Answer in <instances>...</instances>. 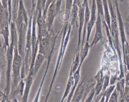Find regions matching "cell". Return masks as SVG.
Instances as JSON below:
<instances>
[{
	"instance_id": "cell-25",
	"label": "cell",
	"mask_w": 129,
	"mask_h": 102,
	"mask_svg": "<svg viewBox=\"0 0 129 102\" xmlns=\"http://www.w3.org/2000/svg\"><path fill=\"white\" fill-rule=\"evenodd\" d=\"M90 47V45L89 43V42L86 41V43L85 44H84L83 47L81 48L80 51V66L82 65L83 63L87 57L89 52V50Z\"/></svg>"
},
{
	"instance_id": "cell-17",
	"label": "cell",
	"mask_w": 129,
	"mask_h": 102,
	"mask_svg": "<svg viewBox=\"0 0 129 102\" xmlns=\"http://www.w3.org/2000/svg\"><path fill=\"white\" fill-rule=\"evenodd\" d=\"M94 79L96 80V85L95 86V97H98L102 92L103 85V80H104V75H103V70L102 69L99 70L94 77Z\"/></svg>"
},
{
	"instance_id": "cell-43",
	"label": "cell",
	"mask_w": 129,
	"mask_h": 102,
	"mask_svg": "<svg viewBox=\"0 0 129 102\" xmlns=\"http://www.w3.org/2000/svg\"><path fill=\"white\" fill-rule=\"evenodd\" d=\"M14 3L18 4V3H19V0H14Z\"/></svg>"
},
{
	"instance_id": "cell-16",
	"label": "cell",
	"mask_w": 129,
	"mask_h": 102,
	"mask_svg": "<svg viewBox=\"0 0 129 102\" xmlns=\"http://www.w3.org/2000/svg\"><path fill=\"white\" fill-rule=\"evenodd\" d=\"M85 5V21H84V25L83 27V37L82 39V43L81 47H83L84 45L85 42V38L86 36V29H87V25L89 21L90 14H91V10L89 7L88 4V0H84L83 2Z\"/></svg>"
},
{
	"instance_id": "cell-33",
	"label": "cell",
	"mask_w": 129,
	"mask_h": 102,
	"mask_svg": "<svg viewBox=\"0 0 129 102\" xmlns=\"http://www.w3.org/2000/svg\"><path fill=\"white\" fill-rule=\"evenodd\" d=\"M54 0H46V3H45V8L44 9L42 12V15L43 17L46 19V13H47V10L49 7V6L53 2Z\"/></svg>"
},
{
	"instance_id": "cell-3",
	"label": "cell",
	"mask_w": 129,
	"mask_h": 102,
	"mask_svg": "<svg viewBox=\"0 0 129 102\" xmlns=\"http://www.w3.org/2000/svg\"><path fill=\"white\" fill-rule=\"evenodd\" d=\"M59 31L56 34L54 31L49 32L47 35L42 38L38 41V53L42 54L47 59L52 47L55 45L56 40Z\"/></svg>"
},
{
	"instance_id": "cell-44",
	"label": "cell",
	"mask_w": 129,
	"mask_h": 102,
	"mask_svg": "<svg viewBox=\"0 0 129 102\" xmlns=\"http://www.w3.org/2000/svg\"><path fill=\"white\" fill-rule=\"evenodd\" d=\"M32 4H34V0H32Z\"/></svg>"
},
{
	"instance_id": "cell-28",
	"label": "cell",
	"mask_w": 129,
	"mask_h": 102,
	"mask_svg": "<svg viewBox=\"0 0 129 102\" xmlns=\"http://www.w3.org/2000/svg\"><path fill=\"white\" fill-rule=\"evenodd\" d=\"M7 50L3 47H0V69L3 70L7 66Z\"/></svg>"
},
{
	"instance_id": "cell-12",
	"label": "cell",
	"mask_w": 129,
	"mask_h": 102,
	"mask_svg": "<svg viewBox=\"0 0 129 102\" xmlns=\"http://www.w3.org/2000/svg\"><path fill=\"white\" fill-rule=\"evenodd\" d=\"M35 78L34 77L33 74V69H30L28 75L25 81V87L23 95L22 97L21 102H28L29 94L30 93V91L31 88V86L33 84V82Z\"/></svg>"
},
{
	"instance_id": "cell-4",
	"label": "cell",
	"mask_w": 129,
	"mask_h": 102,
	"mask_svg": "<svg viewBox=\"0 0 129 102\" xmlns=\"http://www.w3.org/2000/svg\"><path fill=\"white\" fill-rule=\"evenodd\" d=\"M14 46L10 42L9 46L7 50V66H6V84L4 89L5 95L9 98V95L11 91V77L12 71V64L14 58ZM10 99V98H9Z\"/></svg>"
},
{
	"instance_id": "cell-22",
	"label": "cell",
	"mask_w": 129,
	"mask_h": 102,
	"mask_svg": "<svg viewBox=\"0 0 129 102\" xmlns=\"http://www.w3.org/2000/svg\"><path fill=\"white\" fill-rule=\"evenodd\" d=\"M78 11H79V7L75 4L73 5L71 13H70V24L74 27L75 26H77L78 23Z\"/></svg>"
},
{
	"instance_id": "cell-15",
	"label": "cell",
	"mask_w": 129,
	"mask_h": 102,
	"mask_svg": "<svg viewBox=\"0 0 129 102\" xmlns=\"http://www.w3.org/2000/svg\"><path fill=\"white\" fill-rule=\"evenodd\" d=\"M9 25H10V22L8 9L4 8L0 1V31H2Z\"/></svg>"
},
{
	"instance_id": "cell-18",
	"label": "cell",
	"mask_w": 129,
	"mask_h": 102,
	"mask_svg": "<svg viewBox=\"0 0 129 102\" xmlns=\"http://www.w3.org/2000/svg\"><path fill=\"white\" fill-rule=\"evenodd\" d=\"M81 66L79 65L78 68L77 69V70L76 71V72L74 73V74H73V76H74V78L75 80V82H74V84L71 90V92L70 93V94H69L68 96V99L67 100V102H71L72 99L73 98V96L74 95V92L75 91V90L77 88V85H78L79 81H80V71H81Z\"/></svg>"
},
{
	"instance_id": "cell-7",
	"label": "cell",
	"mask_w": 129,
	"mask_h": 102,
	"mask_svg": "<svg viewBox=\"0 0 129 102\" xmlns=\"http://www.w3.org/2000/svg\"><path fill=\"white\" fill-rule=\"evenodd\" d=\"M28 15V14L25 8L23 0H19L17 17L15 21L17 29L19 28L21 24L23 22H24L26 25L28 26L29 19Z\"/></svg>"
},
{
	"instance_id": "cell-41",
	"label": "cell",
	"mask_w": 129,
	"mask_h": 102,
	"mask_svg": "<svg viewBox=\"0 0 129 102\" xmlns=\"http://www.w3.org/2000/svg\"><path fill=\"white\" fill-rule=\"evenodd\" d=\"M4 95H5L4 92H3L0 89V98H2Z\"/></svg>"
},
{
	"instance_id": "cell-36",
	"label": "cell",
	"mask_w": 129,
	"mask_h": 102,
	"mask_svg": "<svg viewBox=\"0 0 129 102\" xmlns=\"http://www.w3.org/2000/svg\"><path fill=\"white\" fill-rule=\"evenodd\" d=\"M125 27L126 33L127 35H128V36L129 37V23H127V22H126L125 23V27Z\"/></svg>"
},
{
	"instance_id": "cell-42",
	"label": "cell",
	"mask_w": 129,
	"mask_h": 102,
	"mask_svg": "<svg viewBox=\"0 0 129 102\" xmlns=\"http://www.w3.org/2000/svg\"><path fill=\"white\" fill-rule=\"evenodd\" d=\"M126 22H127V23H129V15L127 16V17L126 18Z\"/></svg>"
},
{
	"instance_id": "cell-32",
	"label": "cell",
	"mask_w": 129,
	"mask_h": 102,
	"mask_svg": "<svg viewBox=\"0 0 129 102\" xmlns=\"http://www.w3.org/2000/svg\"><path fill=\"white\" fill-rule=\"evenodd\" d=\"M110 75L108 74H106L104 75V80H103V85L102 92H104L107 88L109 86L110 84Z\"/></svg>"
},
{
	"instance_id": "cell-13",
	"label": "cell",
	"mask_w": 129,
	"mask_h": 102,
	"mask_svg": "<svg viewBox=\"0 0 129 102\" xmlns=\"http://www.w3.org/2000/svg\"><path fill=\"white\" fill-rule=\"evenodd\" d=\"M102 19L100 16L97 14V18L95 22L96 30L94 34V38L92 42L90 44V47H94L96 44L103 38L102 27Z\"/></svg>"
},
{
	"instance_id": "cell-1",
	"label": "cell",
	"mask_w": 129,
	"mask_h": 102,
	"mask_svg": "<svg viewBox=\"0 0 129 102\" xmlns=\"http://www.w3.org/2000/svg\"><path fill=\"white\" fill-rule=\"evenodd\" d=\"M72 26L70 24L69 22H64L63 25L62 26V37L60 43L59 49L57 57L55 66L52 75V79L48 88V92L46 94L45 99H48L50 92L52 90L53 83L56 78L58 72L60 70L63 61V59L64 58V54L66 52V49L67 48L69 42L70 40V38L72 32Z\"/></svg>"
},
{
	"instance_id": "cell-26",
	"label": "cell",
	"mask_w": 129,
	"mask_h": 102,
	"mask_svg": "<svg viewBox=\"0 0 129 102\" xmlns=\"http://www.w3.org/2000/svg\"><path fill=\"white\" fill-rule=\"evenodd\" d=\"M123 60L126 69L129 70V44L127 42L124 46V48L122 50Z\"/></svg>"
},
{
	"instance_id": "cell-8",
	"label": "cell",
	"mask_w": 129,
	"mask_h": 102,
	"mask_svg": "<svg viewBox=\"0 0 129 102\" xmlns=\"http://www.w3.org/2000/svg\"><path fill=\"white\" fill-rule=\"evenodd\" d=\"M36 24L38 27L37 40L38 41L43 37L49 33L47 25L45 19L42 15V12H39L37 13V17L36 20Z\"/></svg>"
},
{
	"instance_id": "cell-29",
	"label": "cell",
	"mask_w": 129,
	"mask_h": 102,
	"mask_svg": "<svg viewBox=\"0 0 129 102\" xmlns=\"http://www.w3.org/2000/svg\"><path fill=\"white\" fill-rule=\"evenodd\" d=\"M115 84L110 85L109 87H108L107 88V89L104 92H102V95L105 97V102H108V101L112 93L113 92V91L115 89Z\"/></svg>"
},
{
	"instance_id": "cell-39",
	"label": "cell",
	"mask_w": 129,
	"mask_h": 102,
	"mask_svg": "<svg viewBox=\"0 0 129 102\" xmlns=\"http://www.w3.org/2000/svg\"><path fill=\"white\" fill-rule=\"evenodd\" d=\"M73 4L76 5L79 7L81 4V2H80V0H74Z\"/></svg>"
},
{
	"instance_id": "cell-5",
	"label": "cell",
	"mask_w": 129,
	"mask_h": 102,
	"mask_svg": "<svg viewBox=\"0 0 129 102\" xmlns=\"http://www.w3.org/2000/svg\"><path fill=\"white\" fill-rule=\"evenodd\" d=\"M27 27L26 24L22 23L18 30V50L19 55L23 59V63L24 60L25 51L26 47V35Z\"/></svg>"
},
{
	"instance_id": "cell-31",
	"label": "cell",
	"mask_w": 129,
	"mask_h": 102,
	"mask_svg": "<svg viewBox=\"0 0 129 102\" xmlns=\"http://www.w3.org/2000/svg\"><path fill=\"white\" fill-rule=\"evenodd\" d=\"M45 3L46 0H37L35 8V11L37 13L39 12H43L45 8Z\"/></svg>"
},
{
	"instance_id": "cell-20",
	"label": "cell",
	"mask_w": 129,
	"mask_h": 102,
	"mask_svg": "<svg viewBox=\"0 0 129 102\" xmlns=\"http://www.w3.org/2000/svg\"><path fill=\"white\" fill-rule=\"evenodd\" d=\"M74 82H75V80L74 78V76H73V74L72 73H71V72H70V74H69V78H68V80L67 81V83L64 89V93L63 94V95L61 97V99L60 100V102H63L64 100L65 99V98L68 96L69 94H70L71 90L74 84Z\"/></svg>"
},
{
	"instance_id": "cell-34",
	"label": "cell",
	"mask_w": 129,
	"mask_h": 102,
	"mask_svg": "<svg viewBox=\"0 0 129 102\" xmlns=\"http://www.w3.org/2000/svg\"><path fill=\"white\" fill-rule=\"evenodd\" d=\"M94 96H95V87L92 89V90L90 92L89 95L87 98H85L84 102H92Z\"/></svg>"
},
{
	"instance_id": "cell-35",
	"label": "cell",
	"mask_w": 129,
	"mask_h": 102,
	"mask_svg": "<svg viewBox=\"0 0 129 102\" xmlns=\"http://www.w3.org/2000/svg\"><path fill=\"white\" fill-rule=\"evenodd\" d=\"M73 1L74 0H66V11L71 13V11L73 5Z\"/></svg>"
},
{
	"instance_id": "cell-40",
	"label": "cell",
	"mask_w": 129,
	"mask_h": 102,
	"mask_svg": "<svg viewBox=\"0 0 129 102\" xmlns=\"http://www.w3.org/2000/svg\"><path fill=\"white\" fill-rule=\"evenodd\" d=\"M124 78H125V81H129V70H128L127 72L125 73Z\"/></svg>"
},
{
	"instance_id": "cell-10",
	"label": "cell",
	"mask_w": 129,
	"mask_h": 102,
	"mask_svg": "<svg viewBox=\"0 0 129 102\" xmlns=\"http://www.w3.org/2000/svg\"><path fill=\"white\" fill-rule=\"evenodd\" d=\"M59 13L57 11L56 8L55 1H54L49 6L46 13V21L47 25L49 32L53 31L52 26L53 22L55 17Z\"/></svg>"
},
{
	"instance_id": "cell-2",
	"label": "cell",
	"mask_w": 129,
	"mask_h": 102,
	"mask_svg": "<svg viewBox=\"0 0 129 102\" xmlns=\"http://www.w3.org/2000/svg\"><path fill=\"white\" fill-rule=\"evenodd\" d=\"M22 65L23 59L19 54L18 48H14L11 77V87L10 94L14 92L19 82L22 79L21 70Z\"/></svg>"
},
{
	"instance_id": "cell-23",
	"label": "cell",
	"mask_w": 129,
	"mask_h": 102,
	"mask_svg": "<svg viewBox=\"0 0 129 102\" xmlns=\"http://www.w3.org/2000/svg\"><path fill=\"white\" fill-rule=\"evenodd\" d=\"M2 35L3 37L4 42L3 43V47L5 49V50H7L8 47L9 46L10 42L9 40V36H10V30H9V25L6 27L2 31H1Z\"/></svg>"
},
{
	"instance_id": "cell-30",
	"label": "cell",
	"mask_w": 129,
	"mask_h": 102,
	"mask_svg": "<svg viewBox=\"0 0 129 102\" xmlns=\"http://www.w3.org/2000/svg\"><path fill=\"white\" fill-rule=\"evenodd\" d=\"M96 6H97V14H99L101 17L102 21L105 22L104 15V10L103 7L102 0H95Z\"/></svg>"
},
{
	"instance_id": "cell-46",
	"label": "cell",
	"mask_w": 129,
	"mask_h": 102,
	"mask_svg": "<svg viewBox=\"0 0 129 102\" xmlns=\"http://www.w3.org/2000/svg\"><path fill=\"white\" fill-rule=\"evenodd\" d=\"M0 76H1V75H0Z\"/></svg>"
},
{
	"instance_id": "cell-9",
	"label": "cell",
	"mask_w": 129,
	"mask_h": 102,
	"mask_svg": "<svg viewBox=\"0 0 129 102\" xmlns=\"http://www.w3.org/2000/svg\"><path fill=\"white\" fill-rule=\"evenodd\" d=\"M96 10L97 6L95 0H92V6L91 8V14L89 21L87 25L86 29V41L89 42L90 35L92 32V28L96 21Z\"/></svg>"
},
{
	"instance_id": "cell-37",
	"label": "cell",
	"mask_w": 129,
	"mask_h": 102,
	"mask_svg": "<svg viewBox=\"0 0 129 102\" xmlns=\"http://www.w3.org/2000/svg\"><path fill=\"white\" fill-rule=\"evenodd\" d=\"M0 102H11V100H10L9 98H8L5 95H4Z\"/></svg>"
},
{
	"instance_id": "cell-27",
	"label": "cell",
	"mask_w": 129,
	"mask_h": 102,
	"mask_svg": "<svg viewBox=\"0 0 129 102\" xmlns=\"http://www.w3.org/2000/svg\"><path fill=\"white\" fill-rule=\"evenodd\" d=\"M80 63V52H76L71 67L70 72L73 73V74H74V73L76 72V71L78 68Z\"/></svg>"
},
{
	"instance_id": "cell-6",
	"label": "cell",
	"mask_w": 129,
	"mask_h": 102,
	"mask_svg": "<svg viewBox=\"0 0 129 102\" xmlns=\"http://www.w3.org/2000/svg\"><path fill=\"white\" fill-rule=\"evenodd\" d=\"M85 21V5L82 3L79 6L78 11V37L76 52H80V47L81 46L82 39L81 35L82 30L83 29Z\"/></svg>"
},
{
	"instance_id": "cell-45",
	"label": "cell",
	"mask_w": 129,
	"mask_h": 102,
	"mask_svg": "<svg viewBox=\"0 0 129 102\" xmlns=\"http://www.w3.org/2000/svg\"><path fill=\"white\" fill-rule=\"evenodd\" d=\"M2 98H0V101H1V99H2Z\"/></svg>"
},
{
	"instance_id": "cell-11",
	"label": "cell",
	"mask_w": 129,
	"mask_h": 102,
	"mask_svg": "<svg viewBox=\"0 0 129 102\" xmlns=\"http://www.w3.org/2000/svg\"><path fill=\"white\" fill-rule=\"evenodd\" d=\"M55 46L52 47V48L51 49V50L50 52V53L49 55V56L47 58V64H46V69H45L44 73L43 74V77L42 78V80L41 81L40 85H39V86L38 87V89L37 91V92H36V93L35 94V97H34V99H33V101L32 102H39V98H40V94H41V90H42V87H43L44 82L45 81V77H46V76L47 75V72H48V70L49 68L50 64V63L51 62L52 57H53V55L54 54V52H55Z\"/></svg>"
},
{
	"instance_id": "cell-38",
	"label": "cell",
	"mask_w": 129,
	"mask_h": 102,
	"mask_svg": "<svg viewBox=\"0 0 129 102\" xmlns=\"http://www.w3.org/2000/svg\"><path fill=\"white\" fill-rule=\"evenodd\" d=\"M125 90L129 92V81H125Z\"/></svg>"
},
{
	"instance_id": "cell-24",
	"label": "cell",
	"mask_w": 129,
	"mask_h": 102,
	"mask_svg": "<svg viewBox=\"0 0 129 102\" xmlns=\"http://www.w3.org/2000/svg\"><path fill=\"white\" fill-rule=\"evenodd\" d=\"M125 83V78H123L118 79V82L115 85V89L116 90L119 95V97L120 98V100L121 99L124 92Z\"/></svg>"
},
{
	"instance_id": "cell-14",
	"label": "cell",
	"mask_w": 129,
	"mask_h": 102,
	"mask_svg": "<svg viewBox=\"0 0 129 102\" xmlns=\"http://www.w3.org/2000/svg\"><path fill=\"white\" fill-rule=\"evenodd\" d=\"M86 79V76H85L83 80L79 83L74 92L71 102H80L81 100H82Z\"/></svg>"
},
{
	"instance_id": "cell-21",
	"label": "cell",
	"mask_w": 129,
	"mask_h": 102,
	"mask_svg": "<svg viewBox=\"0 0 129 102\" xmlns=\"http://www.w3.org/2000/svg\"><path fill=\"white\" fill-rule=\"evenodd\" d=\"M45 58V57L41 54L37 53L36 57L35 58V60L34 61V63L33 66V74L34 77L35 78L37 72H38L41 65L43 63Z\"/></svg>"
},
{
	"instance_id": "cell-19",
	"label": "cell",
	"mask_w": 129,
	"mask_h": 102,
	"mask_svg": "<svg viewBox=\"0 0 129 102\" xmlns=\"http://www.w3.org/2000/svg\"><path fill=\"white\" fill-rule=\"evenodd\" d=\"M10 35L11 42L12 43L14 48H18V30L14 21H11L10 24Z\"/></svg>"
}]
</instances>
